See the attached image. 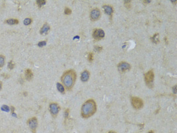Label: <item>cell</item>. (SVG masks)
I'll list each match as a JSON object with an SVG mask.
<instances>
[{"instance_id": "2e32d148", "label": "cell", "mask_w": 177, "mask_h": 133, "mask_svg": "<svg viewBox=\"0 0 177 133\" xmlns=\"http://www.w3.org/2000/svg\"><path fill=\"white\" fill-rule=\"evenodd\" d=\"M56 87H57V89L58 91H59L61 94H65V87L62 85V84H61L60 83H57L56 84Z\"/></svg>"}, {"instance_id": "e0dca14e", "label": "cell", "mask_w": 177, "mask_h": 133, "mask_svg": "<svg viewBox=\"0 0 177 133\" xmlns=\"http://www.w3.org/2000/svg\"><path fill=\"white\" fill-rule=\"evenodd\" d=\"M5 62V59L3 55H0V68H2L4 66Z\"/></svg>"}, {"instance_id": "f546056e", "label": "cell", "mask_w": 177, "mask_h": 133, "mask_svg": "<svg viewBox=\"0 0 177 133\" xmlns=\"http://www.w3.org/2000/svg\"><path fill=\"white\" fill-rule=\"evenodd\" d=\"M2 88V81H0V91H1Z\"/></svg>"}, {"instance_id": "d6a6232c", "label": "cell", "mask_w": 177, "mask_h": 133, "mask_svg": "<svg viewBox=\"0 0 177 133\" xmlns=\"http://www.w3.org/2000/svg\"><path fill=\"white\" fill-rule=\"evenodd\" d=\"M0 69H1V68H0Z\"/></svg>"}, {"instance_id": "277c9868", "label": "cell", "mask_w": 177, "mask_h": 133, "mask_svg": "<svg viewBox=\"0 0 177 133\" xmlns=\"http://www.w3.org/2000/svg\"><path fill=\"white\" fill-rule=\"evenodd\" d=\"M131 103L133 108L135 109V110H140V109H141L144 106L143 100L139 98H137V97H132Z\"/></svg>"}, {"instance_id": "52a82bcc", "label": "cell", "mask_w": 177, "mask_h": 133, "mask_svg": "<svg viewBox=\"0 0 177 133\" xmlns=\"http://www.w3.org/2000/svg\"><path fill=\"white\" fill-rule=\"evenodd\" d=\"M28 124L30 127V129L31 130V132L33 133L36 132V130H37V128L38 126V121L36 117H32V118L29 119L28 121Z\"/></svg>"}, {"instance_id": "9c48e42d", "label": "cell", "mask_w": 177, "mask_h": 133, "mask_svg": "<svg viewBox=\"0 0 177 133\" xmlns=\"http://www.w3.org/2000/svg\"><path fill=\"white\" fill-rule=\"evenodd\" d=\"M117 68H118V70L120 72H124V71H128L131 68V65L126 62H121L118 64Z\"/></svg>"}, {"instance_id": "8fae6325", "label": "cell", "mask_w": 177, "mask_h": 133, "mask_svg": "<svg viewBox=\"0 0 177 133\" xmlns=\"http://www.w3.org/2000/svg\"><path fill=\"white\" fill-rule=\"evenodd\" d=\"M90 78V72L88 70H85L81 74V80L83 82H86Z\"/></svg>"}, {"instance_id": "5b68a950", "label": "cell", "mask_w": 177, "mask_h": 133, "mask_svg": "<svg viewBox=\"0 0 177 133\" xmlns=\"http://www.w3.org/2000/svg\"><path fill=\"white\" fill-rule=\"evenodd\" d=\"M92 36L95 40H100L105 37V33L101 28H96L92 32Z\"/></svg>"}, {"instance_id": "7c38bea8", "label": "cell", "mask_w": 177, "mask_h": 133, "mask_svg": "<svg viewBox=\"0 0 177 133\" xmlns=\"http://www.w3.org/2000/svg\"><path fill=\"white\" fill-rule=\"evenodd\" d=\"M50 25L47 23H45L44 25H43V27L41 28L40 31V33L41 35H46L50 32Z\"/></svg>"}, {"instance_id": "83f0119b", "label": "cell", "mask_w": 177, "mask_h": 133, "mask_svg": "<svg viewBox=\"0 0 177 133\" xmlns=\"http://www.w3.org/2000/svg\"><path fill=\"white\" fill-rule=\"evenodd\" d=\"M176 90H177V87H176V85H175V86L173 88V91L174 94H176Z\"/></svg>"}, {"instance_id": "d6986e66", "label": "cell", "mask_w": 177, "mask_h": 133, "mask_svg": "<svg viewBox=\"0 0 177 133\" xmlns=\"http://www.w3.org/2000/svg\"><path fill=\"white\" fill-rule=\"evenodd\" d=\"M46 1L45 0H37V2H36V3L37 4V5L40 8V7H42V6H43V5H45V4H46Z\"/></svg>"}, {"instance_id": "cb8c5ba5", "label": "cell", "mask_w": 177, "mask_h": 133, "mask_svg": "<svg viewBox=\"0 0 177 133\" xmlns=\"http://www.w3.org/2000/svg\"><path fill=\"white\" fill-rule=\"evenodd\" d=\"M88 59L90 63H92L93 62V53H88Z\"/></svg>"}, {"instance_id": "d4e9b609", "label": "cell", "mask_w": 177, "mask_h": 133, "mask_svg": "<svg viewBox=\"0 0 177 133\" xmlns=\"http://www.w3.org/2000/svg\"><path fill=\"white\" fill-rule=\"evenodd\" d=\"M46 41H40L37 45H38V46H46Z\"/></svg>"}, {"instance_id": "4fadbf2b", "label": "cell", "mask_w": 177, "mask_h": 133, "mask_svg": "<svg viewBox=\"0 0 177 133\" xmlns=\"http://www.w3.org/2000/svg\"><path fill=\"white\" fill-rule=\"evenodd\" d=\"M25 78L27 81H31L33 78V72L30 69L27 68L25 71Z\"/></svg>"}, {"instance_id": "f1b7e54d", "label": "cell", "mask_w": 177, "mask_h": 133, "mask_svg": "<svg viewBox=\"0 0 177 133\" xmlns=\"http://www.w3.org/2000/svg\"><path fill=\"white\" fill-rule=\"evenodd\" d=\"M143 3L144 4H148V3H150V1H143Z\"/></svg>"}, {"instance_id": "30bf717a", "label": "cell", "mask_w": 177, "mask_h": 133, "mask_svg": "<svg viewBox=\"0 0 177 133\" xmlns=\"http://www.w3.org/2000/svg\"><path fill=\"white\" fill-rule=\"evenodd\" d=\"M103 8L105 11V13L107 15H109L110 18H111L113 16V8L110 5H103Z\"/></svg>"}, {"instance_id": "484cf974", "label": "cell", "mask_w": 177, "mask_h": 133, "mask_svg": "<svg viewBox=\"0 0 177 133\" xmlns=\"http://www.w3.org/2000/svg\"><path fill=\"white\" fill-rule=\"evenodd\" d=\"M2 110H5V111H9V107L8 106H5V105H4V106H2Z\"/></svg>"}, {"instance_id": "8992f818", "label": "cell", "mask_w": 177, "mask_h": 133, "mask_svg": "<svg viewBox=\"0 0 177 133\" xmlns=\"http://www.w3.org/2000/svg\"><path fill=\"white\" fill-rule=\"evenodd\" d=\"M49 110L50 112L51 113V115L53 116V117H56L59 112L60 110V106H59V104L57 103H50L49 105Z\"/></svg>"}, {"instance_id": "9a60e30c", "label": "cell", "mask_w": 177, "mask_h": 133, "mask_svg": "<svg viewBox=\"0 0 177 133\" xmlns=\"http://www.w3.org/2000/svg\"><path fill=\"white\" fill-rule=\"evenodd\" d=\"M159 33H155L154 36H153L152 37H150V40L153 42V43H157L160 42V40H159Z\"/></svg>"}, {"instance_id": "4316f807", "label": "cell", "mask_w": 177, "mask_h": 133, "mask_svg": "<svg viewBox=\"0 0 177 133\" xmlns=\"http://www.w3.org/2000/svg\"><path fill=\"white\" fill-rule=\"evenodd\" d=\"M68 113H69V110H68V109H67V110H65V119L68 116Z\"/></svg>"}, {"instance_id": "603a6c76", "label": "cell", "mask_w": 177, "mask_h": 133, "mask_svg": "<svg viewBox=\"0 0 177 133\" xmlns=\"http://www.w3.org/2000/svg\"><path fill=\"white\" fill-rule=\"evenodd\" d=\"M102 50H103V47L102 46H94V50H95L96 52H100V51H102Z\"/></svg>"}, {"instance_id": "5bb4252c", "label": "cell", "mask_w": 177, "mask_h": 133, "mask_svg": "<svg viewBox=\"0 0 177 133\" xmlns=\"http://www.w3.org/2000/svg\"><path fill=\"white\" fill-rule=\"evenodd\" d=\"M5 22L9 25H15L19 23V21L18 19H15V18H10V19L6 20Z\"/></svg>"}, {"instance_id": "7402d4cb", "label": "cell", "mask_w": 177, "mask_h": 133, "mask_svg": "<svg viewBox=\"0 0 177 133\" xmlns=\"http://www.w3.org/2000/svg\"><path fill=\"white\" fill-rule=\"evenodd\" d=\"M65 14L67 15H69L72 14V10H71L69 8H65Z\"/></svg>"}, {"instance_id": "6da1fadb", "label": "cell", "mask_w": 177, "mask_h": 133, "mask_svg": "<svg viewBox=\"0 0 177 133\" xmlns=\"http://www.w3.org/2000/svg\"><path fill=\"white\" fill-rule=\"evenodd\" d=\"M76 72L75 70L69 69L65 71L61 77L62 85L67 90H72L76 81Z\"/></svg>"}, {"instance_id": "ba28073f", "label": "cell", "mask_w": 177, "mask_h": 133, "mask_svg": "<svg viewBox=\"0 0 177 133\" xmlns=\"http://www.w3.org/2000/svg\"><path fill=\"white\" fill-rule=\"evenodd\" d=\"M100 15H101V12L99 8H93L90 11V19L92 21H96L99 20V18H100Z\"/></svg>"}, {"instance_id": "3957f363", "label": "cell", "mask_w": 177, "mask_h": 133, "mask_svg": "<svg viewBox=\"0 0 177 133\" xmlns=\"http://www.w3.org/2000/svg\"><path fill=\"white\" fill-rule=\"evenodd\" d=\"M154 74L153 70H150L147 73L145 74V81L146 85L148 88H153V86H154L153 85L154 84Z\"/></svg>"}, {"instance_id": "ffe728a7", "label": "cell", "mask_w": 177, "mask_h": 133, "mask_svg": "<svg viewBox=\"0 0 177 133\" xmlns=\"http://www.w3.org/2000/svg\"><path fill=\"white\" fill-rule=\"evenodd\" d=\"M131 1L130 0H128V1H125L124 2V4H125V8H131Z\"/></svg>"}, {"instance_id": "7a4b0ae2", "label": "cell", "mask_w": 177, "mask_h": 133, "mask_svg": "<svg viewBox=\"0 0 177 133\" xmlns=\"http://www.w3.org/2000/svg\"><path fill=\"white\" fill-rule=\"evenodd\" d=\"M96 111H97L96 102L93 99H89L82 105L81 109V114L83 118L88 119V118L92 116L96 113Z\"/></svg>"}, {"instance_id": "1f68e13d", "label": "cell", "mask_w": 177, "mask_h": 133, "mask_svg": "<svg viewBox=\"0 0 177 133\" xmlns=\"http://www.w3.org/2000/svg\"><path fill=\"white\" fill-rule=\"evenodd\" d=\"M148 133H154V131H150V132H148Z\"/></svg>"}, {"instance_id": "44dd1931", "label": "cell", "mask_w": 177, "mask_h": 133, "mask_svg": "<svg viewBox=\"0 0 177 133\" xmlns=\"http://www.w3.org/2000/svg\"><path fill=\"white\" fill-rule=\"evenodd\" d=\"M14 66H15V64H14V63L12 62V61H10L9 63H8V68L9 69H13L14 68Z\"/></svg>"}, {"instance_id": "ac0fdd59", "label": "cell", "mask_w": 177, "mask_h": 133, "mask_svg": "<svg viewBox=\"0 0 177 133\" xmlns=\"http://www.w3.org/2000/svg\"><path fill=\"white\" fill-rule=\"evenodd\" d=\"M32 23V19L31 18H25V20H24V25H30V24Z\"/></svg>"}, {"instance_id": "4dcf8cb0", "label": "cell", "mask_w": 177, "mask_h": 133, "mask_svg": "<svg viewBox=\"0 0 177 133\" xmlns=\"http://www.w3.org/2000/svg\"><path fill=\"white\" fill-rule=\"evenodd\" d=\"M107 133H116V132H114V131H110V132H108Z\"/></svg>"}]
</instances>
